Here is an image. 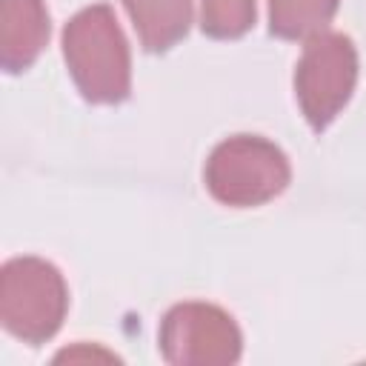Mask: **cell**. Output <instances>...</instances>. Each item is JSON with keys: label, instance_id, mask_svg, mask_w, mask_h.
Returning <instances> with one entry per match:
<instances>
[{"label": "cell", "instance_id": "cell-1", "mask_svg": "<svg viewBox=\"0 0 366 366\" xmlns=\"http://www.w3.org/2000/svg\"><path fill=\"white\" fill-rule=\"evenodd\" d=\"M63 60L77 92L97 106L123 103L132 92V51L109 3L80 9L63 29Z\"/></svg>", "mask_w": 366, "mask_h": 366}, {"label": "cell", "instance_id": "cell-2", "mask_svg": "<svg viewBox=\"0 0 366 366\" xmlns=\"http://www.w3.org/2000/svg\"><path fill=\"white\" fill-rule=\"evenodd\" d=\"M209 194L232 209H254L286 192L292 180L289 157L260 134L220 140L203 169Z\"/></svg>", "mask_w": 366, "mask_h": 366}, {"label": "cell", "instance_id": "cell-3", "mask_svg": "<svg viewBox=\"0 0 366 366\" xmlns=\"http://www.w3.org/2000/svg\"><path fill=\"white\" fill-rule=\"evenodd\" d=\"M69 312V286L60 269L43 257H11L0 269V320L29 346L51 340Z\"/></svg>", "mask_w": 366, "mask_h": 366}, {"label": "cell", "instance_id": "cell-4", "mask_svg": "<svg viewBox=\"0 0 366 366\" xmlns=\"http://www.w3.org/2000/svg\"><path fill=\"white\" fill-rule=\"evenodd\" d=\"M357 86V49L343 31H320L306 40L295 66V97L315 132H323L349 103Z\"/></svg>", "mask_w": 366, "mask_h": 366}, {"label": "cell", "instance_id": "cell-5", "mask_svg": "<svg viewBox=\"0 0 366 366\" xmlns=\"http://www.w3.org/2000/svg\"><path fill=\"white\" fill-rule=\"evenodd\" d=\"M157 346L172 366H232L243 355V335L226 309L186 300L163 315Z\"/></svg>", "mask_w": 366, "mask_h": 366}, {"label": "cell", "instance_id": "cell-6", "mask_svg": "<svg viewBox=\"0 0 366 366\" xmlns=\"http://www.w3.org/2000/svg\"><path fill=\"white\" fill-rule=\"evenodd\" d=\"M51 34L46 0H0V66L20 74L34 66Z\"/></svg>", "mask_w": 366, "mask_h": 366}, {"label": "cell", "instance_id": "cell-7", "mask_svg": "<svg viewBox=\"0 0 366 366\" xmlns=\"http://www.w3.org/2000/svg\"><path fill=\"white\" fill-rule=\"evenodd\" d=\"M123 9L146 51L163 54L192 29V0H123Z\"/></svg>", "mask_w": 366, "mask_h": 366}, {"label": "cell", "instance_id": "cell-8", "mask_svg": "<svg viewBox=\"0 0 366 366\" xmlns=\"http://www.w3.org/2000/svg\"><path fill=\"white\" fill-rule=\"evenodd\" d=\"M340 0H269V31L280 40H309L332 23Z\"/></svg>", "mask_w": 366, "mask_h": 366}, {"label": "cell", "instance_id": "cell-9", "mask_svg": "<svg viewBox=\"0 0 366 366\" xmlns=\"http://www.w3.org/2000/svg\"><path fill=\"white\" fill-rule=\"evenodd\" d=\"M257 17L254 0H200V29L214 40L243 37Z\"/></svg>", "mask_w": 366, "mask_h": 366}]
</instances>
